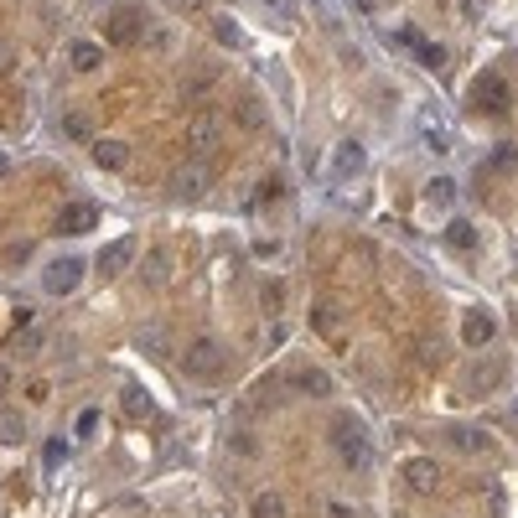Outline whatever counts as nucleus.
Masks as SVG:
<instances>
[{"mask_svg":"<svg viewBox=\"0 0 518 518\" xmlns=\"http://www.w3.org/2000/svg\"><path fill=\"white\" fill-rule=\"evenodd\" d=\"M332 451L342 456L348 472H363L373 461V441H368V431H363L358 414H337V420H332Z\"/></svg>","mask_w":518,"mask_h":518,"instance_id":"f257e3e1","label":"nucleus"},{"mask_svg":"<svg viewBox=\"0 0 518 518\" xmlns=\"http://www.w3.org/2000/svg\"><path fill=\"white\" fill-rule=\"evenodd\" d=\"M182 373L186 378H197V384H218V378L228 373V348L223 342H213V337H197V342L182 352Z\"/></svg>","mask_w":518,"mask_h":518,"instance_id":"f03ea898","label":"nucleus"},{"mask_svg":"<svg viewBox=\"0 0 518 518\" xmlns=\"http://www.w3.org/2000/svg\"><path fill=\"white\" fill-rule=\"evenodd\" d=\"M78 286H83V259H47V265H41V290L73 295Z\"/></svg>","mask_w":518,"mask_h":518,"instance_id":"7ed1b4c3","label":"nucleus"},{"mask_svg":"<svg viewBox=\"0 0 518 518\" xmlns=\"http://www.w3.org/2000/svg\"><path fill=\"white\" fill-rule=\"evenodd\" d=\"M145 11L141 5H120L114 16H109V41H120V47H130V41H145Z\"/></svg>","mask_w":518,"mask_h":518,"instance_id":"20e7f679","label":"nucleus"},{"mask_svg":"<svg viewBox=\"0 0 518 518\" xmlns=\"http://www.w3.org/2000/svg\"><path fill=\"white\" fill-rule=\"evenodd\" d=\"M446 446L461 456H497V441L487 431H477V425H451V431H446Z\"/></svg>","mask_w":518,"mask_h":518,"instance_id":"39448f33","label":"nucleus"},{"mask_svg":"<svg viewBox=\"0 0 518 518\" xmlns=\"http://www.w3.org/2000/svg\"><path fill=\"white\" fill-rule=\"evenodd\" d=\"M218 120L213 114H192V124H186V150H192V161H203V156H213L218 150Z\"/></svg>","mask_w":518,"mask_h":518,"instance_id":"423d86ee","label":"nucleus"},{"mask_svg":"<svg viewBox=\"0 0 518 518\" xmlns=\"http://www.w3.org/2000/svg\"><path fill=\"white\" fill-rule=\"evenodd\" d=\"M207 182H213V177H207V166H182V171L171 177V197H177V203H203Z\"/></svg>","mask_w":518,"mask_h":518,"instance_id":"0eeeda50","label":"nucleus"},{"mask_svg":"<svg viewBox=\"0 0 518 518\" xmlns=\"http://www.w3.org/2000/svg\"><path fill=\"white\" fill-rule=\"evenodd\" d=\"M135 254H141V244H135V239H114V244L99 254V275H104V280H120L124 269L135 265Z\"/></svg>","mask_w":518,"mask_h":518,"instance_id":"6e6552de","label":"nucleus"},{"mask_svg":"<svg viewBox=\"0 0 518 518\" xmlns=\"http://www.w3.org/2000/svg\"><path fill=\"white\" fill-rule=\"evenodd\" d=\"M94 223H99V207H94V203H68L52 228H58L62 239H73V233H88Z\"/></svg>","mask_w":518,"mask_h":518,"instance_id":"1a4fd4ad","label":"nucleus"},{"mask_svg":"<svg viewBox=\"0 0 518 518\" xmlns=\"http://www.w3.org/2000/svg\"><path fill=\"white\" fill-rule=\"evenodd\" d=\"M404 482H410V493H435V487H441V467H435L431 456H410V461H404Z\"/></svg>","mask_w":518,"mask_h":518,"instance_id":"9d476101","label":"nucleus"},{"mask_svg":"<svg viewBox=\"0 0 518 518\" xmlns=\"http://www.w3.org/2000/svg\"><path fill=\"white\" fill-rule=\"evenodd\" d=\"M472 104L482 109V114H503V109H508V83L503 78H477Z\"/></svg>","mask_w":518,"mask_h":518,"instance_id":"9b49d317","label":"nucleus"},{"mask_svg":"<svg viewBox=\"0 0 518 518\" xmlns=\"http://www.w3.org/2000/svg\"><path fill=\"white\" fill-rule=\"evenodd\" d=\"M94 166H99V171H124V166H130V145L109 141V135L94 141Z\"/></svg>","mask_w":518,"mask_h":518,"instance_id":"f8f14e48","label":"nucleus"},{"mask_svg":"<svg viewBox=\"0 0 518 518\" xmlns=\"http://www.w3.org/2000/svg\"><path fill=\"white\" fill-rule=\"evenodd\" d=\"M493 316L487 311H467V322H461V342L467 348H482V342H493Z\"/></svg>","mask_w":518,"mask_h":518,"instance_id":"ddd939ff","label":"nucleus"},{"mask_svg":"<svg viewBox=\"0 0 518 518\" xmlns=\"http://www.w3.org/2000/svg\"><path fill=\"white\" fill-rule=\"evenodd\" d=\"M120 410L130 414V420H150L156 404H150V394H145L141 384H124V389H120Z\"/></svg>","mask_w":518,"mask_h":518,"instance_id":"4468645a","label":"nucleus"},{"mask_svg":"<svg viewBox=\"0 0 518 518\" xmlns=\"http://www.w3.org/2000/svg\"><path fill=\"white\" fill-rule=\"evenodd\" d=\"M503 373H508V363H503V358H497V363H477L472 378H467V389H472V394H487L493 384H503Z\"/></svg>","mask_w":518,"mask_h":518,"instance_id":"2eb2a0df","label":"nucleus"},{"mask_svg":"<svg viewBox=\"0 0 518 518\" xmlns=\"http://www.w3.org/2000/svg\"><path fill=\"white\" fill-rule=\"evenodd\" d=\"M68 62H73L78 73H94V68H99V62H104L99 41H73V47H68Z\"/></svg>","mask_w":518,"mask_h":518,"instance_id":"dca6fc26","label":"nucleus"},{"mask_svg":"<svg viewBox=\"0 0 518 518\" xmlns=\"http://www.w3.org/2000/svg\"><path fill=\"white\" fill-rule=\"evenodd\" d=\"M358 171H363V145L342 141L337 145V177H358Z\"/></svg>","mask_w":518,"mask_h":518,"instance_id":"f3484780","label":"nucleus"},{"mask_svg":"<svg viewBox=\"0 0 518 518\" xmlns=\"http://www.w3.org/2000/svg\"><path fill=\"white\" fill-rule=\"evenodd\" d=\"M290 508H286V497L280 493H259L254 503H249V518H286Z\"/></svg>","mask_w":518,"mask_h":518,"instance_id":"a211bd4d","label":"nucleus"},{"mask_svg":"<svg viewBox=\"0 0 518 518\" xmlns=\"http://www.w3.org/2000/svg\"><path fill=\"white\" fill-rule=\"evenodd\" d=\"M295 384H301V389H306L311 399H327V394H332V373H322V368H301V373H295Z\"/></svg>","mask_w":518,"mask_h":518,"instance_id":"6ab92c4d","label":"nucleus"},{"mask_svg":"<svg viewBox=\"0 0 518 518\" xmlns=\"http://www.w3.org/2000/svg\"><path fill=\"white\" fill-rule=\"evenodd\" d=\"M26 441V420L16 410H0V446H21Z\"/></svg>","mask_w":518,"mask_h":518,"instance_id":"aec40b11","label":"nucleus"},{"mask_svg":"<svg viewBox=\"0 0 518 518\" xmlns=\"http://www.w3.org/2000/svg\"><path fill=\"white\" fill-rule=\"evenodd\" d=\"M166 275H171V254H166V249H150V254H145V286H161Z\"/></svg>","mask_w":518,"mask_h":518,"instance_id":"412c9836","label":"nucleus"},{"mask_svg":"<svg viewBox=\"0 0 518 518\" xmlns=\"http://www.w3.org/2000/svg\"><path fill=\"white\" fill-rule=\"evenodd\" d=\"M213 37L223 41V47H244V32H239L233 16H213Z\"/></svg>","mask_w":518,"mask_h":518,"instance_id":"4be33fe9","label":"nucleus"},{"mask_svg":"<svg viewBox=\"0 0 518 518\" xmlns=\"http://www.w3.org/2000/svg\"><path fill=\"white\" fill-rule=\"evenodd\" d=\"M399 41H410L414 52H420V62H425V68H446V52H441V47H431V41L410 37V32H404V37H399Z\"/></svg>","mask_w":518,"mask_h":518,"instance_id":"5701e85b","label":"nucleus"},{"mask_svg":"<svg viewBox=\"0 0 518 518\" xmlns=\"http://www.w3.org/2000/svg\"><path fill=\"white\" fill-rule=\"evenodd\" d=\"M62 135H68V141H88V135H94L88 114H62Z\"/></svg>","mask_w":518,"mask_h":518,"instance_id":"b1692460","label":"nucleus"},{"mask_svg":"<svg viewBox=\"0 0 518 518\" xmlns=\"http://www.w3.org/2000/svg\"><path fill=\"white\" fill-rule=\"evenodd\" d=\"M446 239H451L456 249H472L477 244V228L472 223H451V228H446Z\"/></svg>","mask_w":518,"mask_h":518,"instance_id":"393cba45","label":"nucleus"},{"mask_svg":"<svg viewBox=\"0 0 518 518\" xmlns=\"http://www.w3.org/2000/svg\"><path fill=\"white\" fill-rule=\"evenodd\" d=\"M425 197H431V203H451V197H456V182H446V177H435V182L425 186Z\"/></svg>","mask_w":518,"mask_h":518,"instance_id":"a878e982","label":"nucleus"},{"mask_svg":"<svg viewBox=\"0 0 518 518\" xmlns=\"http://www.w3.org/2000/svg\"><path fill=\"white\" fill-rule=\"evenodd\" d=\"M493 166H497V171H513V166H518V145H497Z\"/></svg>","mask_w":518,"mask_h":518,"instance_id":"bb28decb","label":"nucleus"},{"mask_svg":"<svg viewBox=\"0 0 518 518\" xmlns=\"http://www.w3.org/2000/svg\"><path fill=\"white\" fill-rule=\"evenodd\" d=\"M239 120H244V124H249V130H254V124L265 120V114H259V104L249 99V94H244V99H239Z\"/></svg>","mask_w":518,"mask_h":518,"instance_id":"cd10ccee","label":"nucleus"},{"mask_svg":"<svg viewBox=\"0 0 518 518\" xmlns=\"http://www.w3.org/2000/svg\"><path fill=\"white\" fill-rule=\"evenodd\" d=\"M68 461V446L62 441H47V467H62Z\"/></svg>","mask_w":518,"mask_h":518,"instance_id":"c85d7f7f","label":"nucleus"},{"mask_svg":"<svg viewBox=\"0 0 518 518\" xmlns=\"http://www.w3.org/2000/svg\"><path fill=\"white\" fill-rule=\"evenodd\" d=\"M94 425H99V410H78V435H94Z\"/></svg>","mask_w":518,"mask_h":518,"instance_id":"c756f323","label":"nucleus"},{"mask_svg":"<svg viewBox=\"0 0 518 518\" xmlns=\"http://www.w3.org/2000/svg\"><path fill=\"white\" fill-rule=\"evenodd\" d=\"M420 358H425V363H441V342H435V337H425V342H420Z\"/></svg>","mask_w":518,"mask_h":518,"instance_id":"7c9ffc66","label":"nucleus"},{"mask_svg":"<svg viewBox=\"0 0 518 518\" xmlns=\"http://www.w3.org/2000/svg\"><path fill=\"white\" fill-rule=\"evenodd\" d=\"M461 11H467V16H482V0H461Z\"/></svg>","mask_w":518,"mask_h":518,"instance_id":"2f4dec72","label":"nucleus"},{"mask_svg":"<svg viewBox=\"0 0 518 518\" xmlns=\"http://www.w3.org/2000/svg\"><path fill=\"white\" fill-rule=\"evenodd\" d=\"M5 68H11V47H5V41H0V73H5Z\"/></svg>","mask_w":518,"mask_h":518,"instance_id":"473e14b6","label":"nucleus"},{"mask_svg":"<svg viewBox=\"0 0 518 518\" xmlns=\"http://www.w3.org/2000/svg\"><path fill=\"white\" fill-rule=\"evenodd\" d=\"M11 389V368H5V363H0V394Z\"/></svg>","mask_w":518,"mask_h":518,"instance_id":"72a5a7b5","label":"nucleus"},{"mask_svg":"<svg viewBox=\"0 0 518 518\" xmlns=\"http://www.w3.org/2000/svg\"><path fill=\"white\" fill-rule=\"evenodd\" d=\"M5 171H11V156H5V150H0V177H5Z\"/></svg>","mask_w":518,"mask_h":518,"instance_id":"f704fd0d","label":"nucleus"},{"mask_svg":"<svg viewBox=\"0 0 518 518\" xmlns=\"http://www.w3.org/2000/svg\"><path fill=\"white\" fill-rule=\"evenodd\" d=\"M171 5H182V11H192V5H203V0H171Z\"/></svg>","mask_w":518,"mask_h":518,"instance_id":"c9c22d12","label":"nucleus"},{"mask_svg":"<svg viewBox=\"0 0 518 518\" xmlns=\"http://www.w3.org/2000/svg\"><path fill=\"white\" fill-rule=\"evenodd\" d=\"M352 5H358V11H373V0H352Z\"/></svg>","mask_w":518,"mask_h":518,"instance_id":"e433bc0d","label":"nucleus"}]
</instances>
